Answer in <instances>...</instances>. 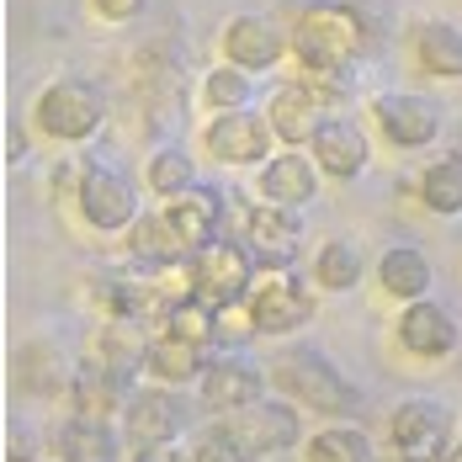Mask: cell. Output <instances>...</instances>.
Masks as SVG:
<instances>
[{
  "label": "cell",
  "mask_w": 462,
  "mask_h": 462,
  "mask_svg": "<svg viewBox=\"0 0 462 462\" xmlns=\"http://www.w3.org/2000/svg\"><path fill=\"white\" fill-rule=\"evenodd\" d=\"M367 43V27L351 5H335V0H319L298 16L292 27V59L309 69V75H346L351 59Z\"/></svg>",
  "instance_id": "1"
},
{
  "label": "cell",
  "mask_w": 462,
  "mask_h": 462,
  "mask_svg": "<svg viewBox=\"0 0 462 462\" xmlns=\"http://www.w3.org/2000/svg\"><path fill=\"white\" fill-rule=\"evenodd\" d=\"M272 383L282 388V399H292L298 410H314V415L340 420V415H356V410H362V393L329 367L319 351H309V346H298V351L277 356Z\"/></svg>",
  "instance_id": "2"
},
{
  "label": "cell",
  "mask_w": 462,
  "mask_h": 462,
  "mask_svg": "<svg viewBox=\"0 0 462 462\" xmlns=\"http://www.w3.org/2000/svg\"><path fill=\"white\" fill-rule=\"evenodd\" d=\"M250 277H255V255H250L245 239L218 234L213 245L191 250V298H202V303H213V309H218V303H239L245 292H255Z\"/></svg>",
  "instance_id": "3"
},
{
  "label": "cell",
  "mask_w": 462,
  "mask_h": 462,
  "mask_svg": "<svg viewBox=\"0 0 462 462\" xmlns=\"http://www.w3.org/2000/svg\"><path fill=\"white\" fill-rule=\"evenodd\" d=\"M106 117V101L91 80H53L43 96H38V128L59 143H80L91 139Z\"/></svg>",
  "instance_id": "4"
},
{
  "label": "cell",
  "mask_w": 462,
  "mask_h": 462,
  "mask_svg": "<svg viewBox=\"0 0 462 462\" xmlns=\"http://www.w3.org/2000/svg\"><path fill=\"white\" fill-rule=\"evenodd\" d=\"M388 436L399 447V462H447V452H452V415L436 399H404L388 415Z\"/></svg>",
  "instance_id": "5"
},
{
  "label": "cell",
  "mask_w": 462,
  "mask_h": 462,
  "mask_svg": "<svg viewBox=\"0 0 462 462\" xmlns=\"http://www.w3.org/2000/svg\"><path fill=\"white\" fill-rule=\"evenodd\" d=\"M245 245L255 255V266L266 272H287L298 245H303V218L298 208H282V202H261L245 213Z\"/></svg>",
  "instance_id": "6"
},
{
  "label": "cell",
  "mask_w": 462,
  "mask_h": 462,
  "mask_svg": "<svg viewBox=\"0 0 462 462\" xmlns=\"http://www.w3.org/2000/svg\"><path fill=\"white\" fill-rule=\"evenodd\" d=\"M181 430H186V410H181V399L165 393V388H143V393L128 399V410H123V436H128L134 452L176 447Z\"/></svg>",
  "instance_id": "7"
},
{
  "label": "cell",
  "mask_w": 462,
  "mask_h": 462,
  "mask_svg": "<svg viewBox=\"0 0 462 462\" xmlns=\"http://www.w3.org/2000/svg\"><path fill=\"white\" fill-rule=\"evenodd\" d=\"M377 112V128L393 149H425V143L441 134V112L430 96H415V91H388L372 101Z\"/></svg>",
  "instance_id": "8"
},
{
  "label": "cell",
  "mask_w": 462,
  "mask_h": 462,
  "mask_svg": "<svg viewBox=\"0 0 462 462\" xmlns=\"http://www.w3.org/2000/svg\"><path fill=\"white\" fill-rule=\"evenodd\" d=\"M218 420L229 425L255 457H266V452H287V447H298V436H303L298 410H292L287 399H261V404H250V410H239V415H218Z\"/></svg>",
  "instance_id": "9"
},
{
  "label": "cell",
  "mask_w": 462,
  "mask_h": 462,
  "mask_svg": "<svg viewBox=\"0 0 462 462\" xmlns=\"http://www.w3.org/2000/svg\"><path fill=\"white\" fill-rule=\"evenodd\" d=\"M80 213H86V224L101 234H117V229H134L139 224V197H134V186L123 181L117 171H86L80 176Z\"/></svg>",
  "instance_id": "10"
},
{
  "label": "cell",
  "mask_w": 462,
  "mask_h": 462,
  "mask_svg": "<svg viewBox=\"0 0 462 462\" xmlns=\"http://www.w3.org/2000/svg\"><path fill=\"white\" fill-rule=\"evenodd\" d=\"M245 303H250L261 335H292V329H303V324L314 319V298H309V287H303L298 277L255 282V292H250Z\"/></svg>",
  "instance_id": "11"
},
{
  "label": "cell",
  "mask_w": 462,
  "mask_h": 462,
  "mask_svg": "<svg viewBox=\"0 0 462 462\" xmlns=\"http://www.w3.org/2000/svg\"><path fill=\"white\" fill-rule=\"evenodd\" d=\"M272 123L266 117H255L250 106H239V112H218L213 123H208V149L224 160V165H266L272 154Z\"/></svg>",
  "instance_id": "12"
},
{
  "label": "cell",
  "mask_w": 462,
  "mask_h": 462,
  "mask_svg": "<svg viewBox=\"0 0 462 462\" xmlns=\"http://www.w3.org/2000/svg\"><path fill=\"white\" fill-rule=\"evenodd\" d=\"M399 346L420 362H441L462 346V324L441 303L420 298V303H404V314H399Z\"/></svg>",
  "instance_id": "13"
},
{
  "label": "cell",
  "mask_w": 462,
  "mask_h": 462,
  "mask_svg": "<svg viewBox=\"0 0 462 462\" xmlns=\"http://www.w3.org/2000/svg\"><path fill=\"white\" fill-rule=\"evenodd\" d=\"M266 383H272V372H261L255 362H234V356L229 362H213L202 372V404L213 415H239V410L266 399Z\"/></svg>",
  "instance_id": "14"
},
{
  "label": "cell",
  "mask_w": 462,
  "mask_h": 462,
  "mask_svg": "<svg viewBox=\"0 0 462 462\" xmlns=\"http://www.w3.org/2000/svg\"><path fill=\"white\" fill-rule=\"evenodd\" d=\"M266 123H272V134H277L287 149H298V143H314L319 139V128L329 123V112H324V96L314 86H282L272 96V112H266Z\"/></svg>",
  "instance_id": "15"
},
{
  "label": "cell",
  "mask_w": 462,
  "mask_h": 462,
  "mask_svg": "<svg viewBox=\"0 0 462 462\" xmlns=\"http://www.w3.org/2000/svg\"><path fill=\"white\" fill-rule=\"evenodd\" d=\"M165 218L176 224V234L186 239V250H202V245H213L224 234V191L218 186H191V191H181L165 208Z\"/></svg>",
  "instance_id": "16"
},
{
  "label": "cell",
  "mask_w": 462,
  "mask_h": 462,
  "mask_svg": "<svg viewBox=\"0 0 462 462\" xmlns=\"http://www.w3.org/2000/svg\"><path fill=\"white\" fill-rule=\"evenodd\" d=\"M261 197H266V202H282V208L314 202V197H319V171H314V160L298 154V149L272 154V160L261 165Z\"/></svg>",
  "instance_id": "17"
},
{
  "label": "cell",
  "mask_w": 462,
  "mask_h": 462,
  "mask_svg": "<svg viewBox=\"0 0 462 462\" xmlns=\"http://www.w3.org/2000/svg\"><path fill=\"white\" fill-rule=\"evenodd\" d=\"M314 154H319V171L329 181H351V176H362L367 171V134L356 128V123H346V117H329L319 128V139H314Z\"/></svg>",
  "instance_id": "18"
},
{
  "label": "cell",
  "mask_w": 462,
  "mask_h": 462,
  "mask_svg": "<svg viewBox=\"0 0 462 462\" xmlns=\"http://www.w3.org/2000/svg\"><path fill=\"white\" fill-rule=\"evenodd\" d=\"M282 48H287V38H282L277 27L266 22V16H234L229 32H224V53H229V64H239V69H272L282 59Z\"/></svg>",
  "instance_id": "19"
},
{
  "label": "cell",
  "mask_w": 462,
  "mask_h": 462,
  "mask_svg": "<svg viewBox=\"0 0 462 462\" xmlns=\"http://www.w3.org/2000/svg\"><path fill=\"white\" fill-rule=\"evenodd\" d=\"M53 452H59L64 462H117L123 447H117V430H112L101 415H80V410H75V415L59 425Z\"/></svg>",
  "instance_id": "20"
},
{
  "label": "cell",
  "mask_w": 462,
  "mask_h": 462,
  "mask_svg": "<svg viewBox=\"0 0 462 462\" xmlns=\"http://www.w3.org/2000/svg\"><path fill=\"white\" fill-rule=\"evenodd\" d=\"M377 282H383V292L388 298H404V303H420L425 292H430V261H425V250L415 245H393V250H383V261H377Z\"/></svg>",
  "instance_id": "21"
},
{
  "label": "cell",
  "mask_w": 462,
  "mask_h": 462,
  "mask_svg": "<svg viewBox=\"0 0 462 462\" xmlns=\"http://www.w3.org/2000/svg\"><path fill=\"white\" fill-rule=\"evenodd\" d=\"M149 346L154 340H143L139 319H106L96 329V356L123 377H134V367H149Z\"/></svg>",
  "instance_id": "22"
},
{
  "label": "cell",
  "mask_w": 462,
  "mask_h": 462,
  "mask_svg": "<svg viewBox=\"0 0 462 462\" xmlns=\"http://www.w3.org/2000/svg\"><path fill=\"white\" fill-rule=\"evenodd\" d=\"M128 250L149 261V266H171V261H186L191 250H186V239L176 234V224L165 218V213H139V224L128 234Z\"/></svg>",
  "instance_id": "23"
},
{
  "label": "cell",
  "mask_w": 462,
  "mask_h": 462,
  "mask_svg": "<svg viewBox=\"0 0 462 462\" xmlns=\"http://www.w3.org/2000/svg\"><path fill=\"white\" fill-rule=\"evenodd\" d=\"M415 53L430 75L462 80V27L452 22H420L415 27Z\"/></svg>",
  "instance_id": "24"
},
{
  "label": "cell",
  "mask_w": 462,
  "mask_h": 462,
  "mask_svg": "<svg viewBox=\"0 0 462 462\" xmlns=\"http://www.w3.org/2000/svg\"><path fill=\"white\" fill-rule=\"evenodd\" d=\"M309 462H372V436L362 425H324L303 441Z\"/></svg>",
  "instance_id": "25"
},
{
  "label": "cell",
  "mask_w": 462,
  "mask_h": 462,
  "mask_svg": "<svg viewBox=\"0 0 462 462\" xmlns=\"http://www.w3.org/2000/svg\"><path fill=\"white\" fill-rule=\"evenodd\" d=\"M149 372L160 377V383H191V377H202V346L197 340H181V335H160L154 346H149Z\"/></svg>",
  "instance_id": "26"
},
{
  "label": "cell",
  "mask_w": 462,
  "mask_h": 462,
  "mask_svg": "<svg viewBox=\"0 0 462 462\" xmlns=\"http://www.w3.org/2000/svg\"><path fill=\"white\" fill-rule=\"evenodd\" d=\"M362 250L351 245V239H324L319 255H314V277H319L324 292H351L356 282H362Z\"/></svg>",
  "instance_id": "27"
},
{
  "label": "cell",
  "mask_w": 462,
  "mask_h": 462,
  "mask_svg": "<svg viewBox=\"0 0 462 462\" xmlns=\"http://www.w3.org/2000/svg\"><path fill=\"white\" fill-rule=\"evenodd\" d=\"M420 202H425L430 213H441V218H457L462 213V160L457 154L425 165V176H420Z\"/></svg>",
  "instance_id": "28"
},
{
  "label": "cell",
  "mask_w": 462,
  "mask_h": 462,
  "mask_svg": "<svg viewBox=\"0 0 462 462\" xmlns=\"http://www.w3.org/2000/svg\"><path fill=\"white\" fill-rule=\"evenodd\" d=\"M143 176H149V191H160L165 202H176L181 191L197 186V165H191V154H181V149H160V154H149Z\"/></svg>",
  "instance_id": "29"
},
{
  "label": "cell",
  "mask_w": 462,
  "mask_h": 462,
  "mask_svg": "<svg viewBox=\"0 0 462 462\" xmlns=\"http://www.w3.org/2000/svg\"><path fill=\"white\" fill-rule=\"evenodd\" d=\"M202 101L218 106V112H239V106L250 101V69H239V64L213 69V75L202 80Z\"/></svg>",
  "instance_id": "30"
},
{
  "label": "cell",
  "mask_w": 462,
  "mask_h": 462,
  "mask_svg": "<svg viewBox=\"0 0 462 462\" xmlns=\"http://www.w3.org/2000/svg\"><path fill=\"white\" fill-rule=\"evenodd\" d=\"M261 329H255V314H250V303L239 298V303H218L213 309V346H250Z\"/></svg>",
  "instance_id": "31"
},
{
  "label": "cell",
  "mask_w": 462,
  "mask_h": 462,
  "mask_svg": "<svg viewBox=\"0 0 462 462\" xmlns=\"http://www.w3.org/2000/svg\"><path fill=\"white\" fill-rule=\"evenodd\" d=\"M191 457H197V462H250L255 452H250V447H245V441L234 436L229 425L218 420V425H208V430L197 436V447H191Z\"/></svg>",
  "instance_id": "32"
},
{
  "label": "cell",
  "mask_w": 462,
  "mask_h": 462,
  "mask_svg": "<svg viewBox=\"0 0 462 462\" xmlns=\"http://www.w3.org/2000/svg\"><path fill=\"white\" fill-rule=\"evenodd\" d=\"M165 335H181V340H213V303H202V298H181L176 309H171V319H165Z\"/></svg>",
  "instance_id": "33"
},
{
  "label": "cell",
  "mask_w": 462,
  "mask_h": 462,
  "mask_svg": "<svg viewBox=\"0 0 462 462\" xmlns=\"http://www.w3.org/2000/svg\"><path fill=\"white\" fill-rule=\"evenodd\" d=\"M43 452V436H38V425L22 415L5 420V462H38Z\"/></svg>",
  "instance_id": "34"
},
{
  "label": "cell",
  "mask_w": 462,
  "mask_h": 462,
  "mask_svg": "<svg viewBox=\"0 0 462 462\" xmlns=\"http://www.w3.org/2000/svg\"><path fill=\"white\" fill-rule=\"evenodd\" d=\"M96 11H101L106 22H134L143 11V0H96Z\"/></svg>",
  "instance_id": "35"
},
{
  "label": "cell",
  "mask_w": 462,
  "mask_h": 462,
  "mask_svg": "<svg viewBox=\"0 0 462 462\" xmlns=\"http://www.w3.org/2000/svg\"><path fill=\"white\" fill-rule=\"evenodd\" d=\"M134 462H197L181 447H149V452H134Z\"/></svg>",
  "instance_id": "36"
},
{
  "label": "cell",
  "mask_w": 462,
  "mask_h": 462,
  "mask_svg": "<svg viewBox=\"0 0 462 462\" xmlns=\"http://www.w3.org/2000/svg\"><path fill=\"white\" fill-rule=\"evenodd\" d=\"M22 154H27V139H22V128H16V123H11V134H5V160H11V165H16V160H22Z\"/></svg>",
  "instance_id": "37"
},
{
  "label": "cell",
  "mask_w": 462,
  "mask_h": 462,
  "mask_svg": "<svg viewBox=\"0 0 462 462\" xmlns=\"http://www.w3.org/2000/svg\"><path fill=\"white\" fill-rule=\"evenodd\" d=\"M447 462H462V441H452V452H447Z\"/></svg>",
  "instance_id": "38"
},
{
  "label": "cell",
  "mask_w": 462,
  "mask_h": 462,
  "mask_svg": "<svg viewBox=\"0 0 462 462\" xmlns=\"http://www.w3.org/2000/svg\"><path fill=\"white\" fill-rule=\"evenodd\" d=\"M372 462H383V457H372Z\"/></svg>",
  "instance_id": "39"
}]
</instances>
